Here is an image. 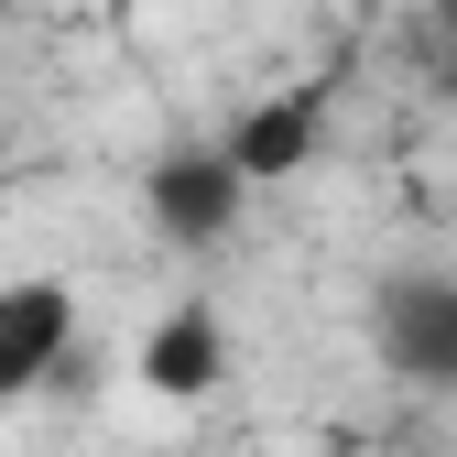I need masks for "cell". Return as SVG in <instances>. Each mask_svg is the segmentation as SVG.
Segmentation results:
<instances>
[{"mask_svg":"<svg viewBox=\"0 0 457 457\" xmlns=\"http://www.w3.org/2000/svg\"><path fill=\"white\" fill-rule=\"evenodd\" d=\"M77 349V295L54 272H22V283H0V414L33 403V392L66 370Z\"/></svg>","mask_w":457,"mask_h":457,"instance_id":"1","label":"cell"},{"mask_svg":"<svg viewBox=\"0 0 457 457\" xmlns=\"http://www.w3.org/2000/svg\"><path fill=\"white\" fill-rule=\"evenodd\" d=\"M240 175H228V153L218 142H196V153H163L153 175H142V207H153V228L175 251H207V240H228L240 228Z\"/></svg>","mask_w":457,"mask_h":457,"instance_id":"2","label":"cell"},{"mask_svg":"<svg viewBox=\"0 0 457 457\" xmlns=\"http://www.w3.org/2000/svg\"><path fill=\"white\" fill-rule=\"evenodd\" d=\"M316 142H327V87H283V98H262L218 153H228V175H240V186H283V175H305V163H316Z\"/></svg>","mask_w":457,"mask_h":457,"instance_id":"3","label":"cell"},{"mask_svg":"<svg viewBox=\"0 0 457 457\" xmlns=\"http://www.w3.org/2000/svg\"><path fill=\"white\" fill-rule=\"evenodd\" d=\"M381 360L403 381L457 392V283H392L381 295Z\"/></svg>","mask_w":457,"mask_h":457,"instance_id":"4","label":"cell"},{"mask_svg":"<svg viewBox=\"0 0 457 457\" xmlns=\"http://www.w3.org/2000/svg\"><path fill=\"white\" fill-rule=\"evenodd\" d=\"M142 381L163 392V403H207V392L228 381V327L218 305H175L153 337H142Z\"/></svg>","mask_w":457,"mask_h":457,"instance_id":"5","label":"cell"},{"mask_svg":"<svg viewBox=\"0 0 457 457\" xmlns=\"http://www.w3.org/2000/svg\"><path fill=\"white\" fill-rule=\"evenodd\" d=\"M425 12H436V22H457V0H425Z\"/></svg>","mask_w":457,"mask_h":457,"instance_id":"6","label":"cell"}]
</instances>
